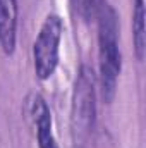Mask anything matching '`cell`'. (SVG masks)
I'll use <instances>...</instances> for the list:
<instances>
[{
	"instance_id": "obj_7",
	"label": "cell",
	"mask_w": 146,
	"mask_h": 148,
	"mask_svg": "<svg viewBox=\"0 0 146 148\" xmlns=\"http://www.w3.org/2000/svg\"><path fill=\"white\" fill-rule=\"evenodd\" d=\"M76 14H79L81 19L89 21L100 9V0H71Z\"/></svg>"
},
{
	"instance_id": "obj_6",
	"label": "cell",
	"mask_w": 146,
	"mask_h": 148,
	"mask_svg": "<svg viewBox=\"0 0 146 148\" xmlns=\"http://www.w3.org/2000/svg\"><path fill=\"white\" fill-rule=\"evenodd\" d=\"M132 40L136 55L139 60L145 59L146 48V29H145V0H134V14H132Z\"/></svg>"
},
{
	"instance_id": "obj_2",
	"label": "cell",
	"mask_w": 146,
	"mask_h": 148,
	"mask_svg": "<svg viewBox=\"0 0 146 148\" xmlns=\"http://www.w3.org/2000/svg\"><path fill=\"white\" fill-rule=\"evenodd\" d=\"M95 77L88 66H83L77 74L72 93V110H71V127L72 141L77 148L84 147L91 136L95 124Z\"/></svg>"
},
{
	"instance_id": "obj_3",
	"label": "cell",
	"mask_w": 146,
	"mask_h": 148,
	"mask_svg": "<svg viewBox=\"0 0 146 148\" xmlns=\"http://www.w3.org/2000/svg\"><path fill=\"white\" fill-rule=\"evenodd\" d=\"M60 38H62V19L57 14L46 16L33 45L35 71L40 79H48L55 73L59 64Z\"/></svg>"
},
{
	"instance_id": "obj_1",
	"label": "cell",
	"mask_w": 146,
	"mask_h": 148,
	"mask_svg": "<svg viewBox=\"0 0 146 148\" xmlns=\"http://www.w3.org/2000/svg\"><path fill=\"white\" fill-rule=\"evenodd\" d=\"M98 66L100 86L105 103L115 97L117 79L120 74V50H119V21L117 12L108 3L98 9Z\"/></svg>"
},
{
	"instance_id": "obj_5",
	"label": "cell",
	"mask_w": 146,
	"mask_h": 148,
	"mask_svg": "<svg viewBox=\"0 0 146 148\" xmlns=\"http://www.w3.org/2000/svg\"><path fill=\"white\" fill-rule=\"evenodd\" d=\"M31 115L36 126V138L40 148H59L52 131V114L45 100L36 95L31 102Z\"/></svg>"
},
{
	"instance_id": "obj_4",
	"label": "cell",
	"mask_w": 146,
	"mask_h": 148,
	"mask_svg": "<svg viewBox=\"0 0 146 148\" xmlns=\"http://www.w3.org/2000/svg\"><path fill=\"white\" fill-rule=\"evenodd\" d=\"M17 0H0V47L7 55L14 53L17 38Z\"/></svg>"
}]
</instances>
